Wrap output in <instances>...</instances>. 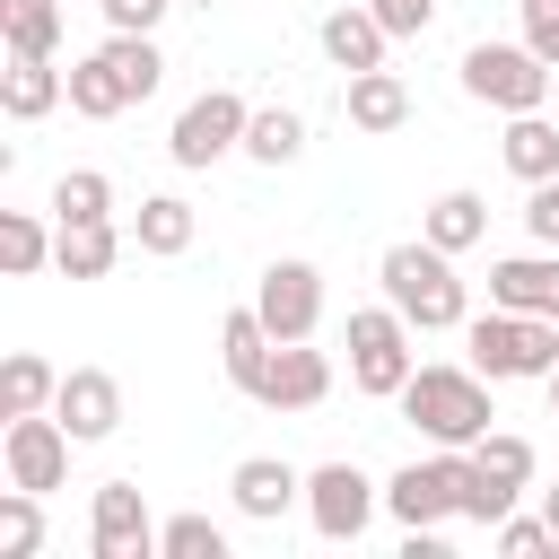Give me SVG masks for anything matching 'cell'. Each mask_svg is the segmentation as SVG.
<instances>
[{
  "label": "cell",
  "instance_id": "obj_9",
  "mask_svg": "<svg viewBox=\"0 0 559 559\" xmlns=\"http://www.w3.org/2000/svg\"><path fill=\"white\" fill-rule=\"evenodd\" d=\"M384 515L411 533V524H445V515H463V454L454 445H437L428 463H402L393 480H384Z\"/></svg>",
  "mask_w": 559,
  "mask_h": 559
},
{
  "label": "cell",
  "instance_id": "obj_25",
  "mask_svg": "<svg viewBox=\"0 0 559 559\" xmlns=\"http://www.w3.org/2000/svg\"><path fill=\"white\" fill-rule=\"evenodd\" d=\"M297 148H306V114H297V105H253L245 157H253V166H297Z\"/></svg>",
  "mask_w": 559,
  "mask_h": 559
},
{
  "label": "cell",
  "instance_id": "obj_23",
  "mask_svg": "<svg viewBox=\"0 0 559 559\" xmlns=\"http://www.w3.org/2000/svg\"><path fill=\"white\" fill-rule=\"evenodd\" d=\"M192 236H201V218H192V201H183V192H148V201H140V218H131V245H140V253H157V262L192 253Z\"/></svg>",
  "mask_w": 559,
  "mask_h": 559
},
{
  "label": "cell",
  "instance_id": "obj_2",
  "mask_svg": "<svg viewBox=\"0 0 559 559\" xmlns=\"http://www.w3.org/2000/svg\"><path fill=\"white\" fill-rule=\"evenodd\" d=\"M402 419L428 437V445H472V437H489V376L480 367H411V384H402Z\"/></svg>",
  "mask_w": 559,
  "mask_h": 559
},
{
  "label": "cell",
  "instance_id": "obj_1",
  "mask_svg": "<svg viewBox=\"0 0 559 559\" xmlns=\"http://www.w3.org/2000/svg\"><path fill=\"white\" fill-rule=\"evenodd\" d=\"M376 280H384V306H402V314H411V332H454V323H472V288L454 280V253H445V245H428V236L384 245Z\"/></svg>",
  "mask_w": 559,
  "mask_h": 559
},
{
  "label": "cell",
  "instance_id": "obj_24",
  "mask_svg": "<svg viewBox=\"0 0 559 559\" xmlns=\"http://www.w3.org/2000/svg\"><path fill=\"white\" fill-rule=\"evenodd\" d=\"M419 236L445 245V253H472V245L489 236V201H480V192H437L428 218H419Z\"/></svg>",
  "mask_w": 559,
  "mask_h": 559
},
{
  "label": "cell",
  "instance_id": "obj_41",
  "mask_svg": "<svg viewBox=\"0 0 559 559\" xmlns=\"http://www.w3.org/2000/svg\"><path fill=\"white\" fill-rule=\"evenodd\" d=\"M175 9H218V0H175Z\"/></svg>",
  "mask_w": 559,
  "mask_h": 559
},
{
  "label": "cell",
  "instance_id": "obj_34",
  "mask_svg": "<svg viewBox=\"0 0 559 559\" xmlns=\"http://www.w3.org/2000/svg\"><path fill=\"white\" fill-rule=\"evenodd\" d=\"M489 542H498V559H550L559 550V524L550 515H498Z\"/></svg>",
  "mask_w": 559,
  "mask_h": 559
},
{
  "label": "cell",
  "instance_id": "obj_30",
  "mask_svg": "<svg viewBox=\"0 0 559 559\" xmlns=\"http://www.w3.org/2000/svg\"><path fill=\"white\" fill-rule=\"evenodd\" d=\"M70 114H87V122H114V114H131V96H122V79H114V61H105V52L70 61Z\"/></svg>",
  "mask_w": 559,
  "mask_h": 559
},
{
  "label": "cell",
  "instance_id": "obj_36",
  "mask_svg": "<svg viewBox=\"0 0 559 559\" xmlns=\"http://www.w3.org/2000/svg\"><path fill=\"white\" fill-rule=\"evenodd\" d=\"M96 9H105L114 35H157V17H166L175 0H96Z\"/></svg>",
  "mask_w": 559,
  "mask_h": 559
},
{
  "label": "cell",
  "instance_id": "obj_21",
  "mask_svg": "<svg viewBox=\"0 0 559 559\" xmlns=\"http://www.w3.org/2000/svg\"><path fill=\"white\" fill-rule=\"evenodd\" d=\"M498 157H507L515 183H550V175H559V122H550V114H507Z\"/></svg>",
  "mask_w": 559,
  "mask_h": 559
},
{
  "label": "cell",
  "instance_id": "obj_6",
  "mask_svg": "<svg viewBox=\"0 0 559 559\" xmlns=\"http://www.w3.org/2000/svg\"><path fill=\"white\" fill-rule=\"evenodd\" d=\"M463 96L489 114H542L550 105V61L533 44H472L463 52Z\"/></svg>",
  "mask_w": 559,
  "mask_h": 559
},
{
  "label": "cell",
  "instance_id": "obj_7",
  "mask_svg": "<svg viewBox=\"0 0 559 559\" xmlns=\"http://www.w3.org/2000/svg\"><path fill=\"white\" fill-rule=\"evenodd\" d=\"M245 122H253V105H245L236 87H201V96L175 114V131H166V157H175L183 175H201V166H218L227 148H245Z\"/></svg>",
  "mask_w": 559,
  "mask_h": 559
},
{
  "label": "cell",
  "instance_id": "obj_15",
  "mask_svg": "<svg viewBox=\"0 0 559 559\" xmlns=\"http://www.w3.org/2000/svg\"><path fill=\"white\" fill-rule=\"evenodd\" d=\"M489 306H515V314H559V245L489 262Z\"/></svg>",
  "mask_w": 559,
  "mask_h": 559
},
{
  "label": "cell",
  "instance_id": "obj_31",
  "mask_svg": "<svg viewBox=\"0 0 559 559\" xmlns=\"http://www.w3.org/2000/svg\"><path fill=\"white\" fill-rule=\"evenodd\" d=\"M44 550V489H0V559H35Z\"/></svg>",
  "mask_w": 559,
  "mask_h": 559
},
{
  "label": "cell",
  "instance_id": "obj_13",
  "mask_svg": "<svg viewBox=\"0 0 559 559\" xmlns=\"http://www.w3.org/2000/svg\"><path fill=\"white\" fill-rule=\"evenodd\" d=\"M52 411H61V428H70L79 445H105V437L122 428V384H114L105 367H70L61 393H52Z\"/></svg>",
  "mask_w": 559,
  "mask_h": 559
},
{
  "label": "cell",
  "instance_id": "obj_19",
  "mask_svg": "<svg viewBox=\"0 0 559 559\" xmlns=\"http://www.w3.org/2000/svg\"><path fill=\"white\" fill-rule=\"evenodd\" d=\"M271 349H280V341H271V323H262L253 306H236V314L218 323V367H227V384H236V393H262Z\"/></svg>",
  "mask_w": 559,
  "mask_h": 559
},
{
  "label": "cell",
  "instance_id": "obj_37",
  "mask_svg": "<svg viewBox=\"0 0 559 559\" xmlns=\"http://www.w3.org/2000/svg\"><path fill=\"white\" fill-rule=\"evenodd\" d=\"M524 227H533V245H559V175H550V183H533V201H524Z\"/></svg>",
  "mask_w": 559,
  "mask_h": 559
},
{
  "label": "cell",
  "instance_id": "obj_5",
  "mask_svg": "<svg viewBox=\"0 0 559 559\" xmlns=\"http://www.w3.org/2000/svg\"><path fill=\"white\" fill-rule=\"evenodd\" d=\"M524 489H533V437L489 428V437H472V445H463V515H472V524L515 515V498H524Z\"/></svg>",
  "mask_w": 559,
  "mask_h": 559
},
{
  "label": "cell",
  "instance_id": "obj_17",
  "mask_svg": "<svg viewBox=\"0 0 559 559\" xmlns=\"http://www.w3.org/2000/svg\"><path fill=\"white\" fill-rule=\"evenodd\" d=\"M384 44H393V26L367 9V0H349V9H332L323 17V61L349 79V70H384Z\"/></svg>",
  "mask_w": 559,
  "mask_h": 559
},
{
  "label": "cell",
  "instance_id": "obj_20",
  "mask_svg": "<svg viewBox=\"0 0 559 559\" xmlns=\"http://www.w3.org/2000/svg\"><path fill=\"white\" fill-rule=\"evenodd\" d=\"M122 262V227L114 218H70L61 236H52V271L61 280H105Z\"/></svg>",
  "mask_w": 559,
  "mask_h": 559
},
{
  "label": "cell",
  "instance_id": "obj_8",
  "mask_svg": "<svg viewBox=\"0 0 559 559\" xmlns=\"http://www.w3.org/2000/svg\"><path fill=\"white\" fill-rule=\"evenodd\" d=\"M70 428H61V411H17L9 428H0V472L17 480V489H61L70 480Z\"/></svg>",
  "mask_w": 559,
  "mask_h": 559
},
{
  "label": "cell",
  "instance_id": "obj_18",
  "mask_svg": "<svg viewBox=\"0 0 559 559\" xmlns=\"http://www.w3.org/2000/svg\"><path fill=\"white\" fill-rule=\"evenodd\" d=\"M52 105H70V70H52V61H35V52H9V70H0V114H9V122H44Z\"/></svg>",
  "mask_w": 559,
  "mask_h": 559
},
{
  "label": "cell",
  "instance_id": "obj_38",
  "mask_svg": "<svg viewBox=\"0 0 559 559\" xmlns=\"http://www.w3.org/2000/svg\"><path fill=\"white\" fill-rule=\"evenodd\" d=\"M393 35H428V17H437V0H367Z\"/></svg>",
  "mask_w": 559,
  "mask_h": 559
},
{
  "label": "cell",
  "instance_id": "obj_40",
  "mask_svg": "<svg viewBox=\"0 0 559 559\" xmlns=\"http://www.w3.org/2000/svg\"><path fill=\"white\" fill-rule=\"evenodd\" d=\"M542 384H550V419H559V367H550V376H542Z\"/></svg>",
  "mask_w": 559,
  "mask_h": 559
},
{
  "label": "cell",
  "instance_id": "obj_39",
  "mask_svg": "<svg viewBox=\"0 0 559 559\" xmlns=\"http://www.w3.org/2000/svg\"><path fill=\"white\" fill-rule=\"evenodd\" d=\"M542 515H550V524H559V489H542Z\"/></svg>",
  "mask_w": 559,
  "mask_h": 559
},
{
  "label": "cell",
  "instance_id": "obj_11",
  "mask_svg": "<svg viewBox=\"0 0 559 559\" xmlns=\"http://www.w3.org/2000/svg\"><path fill=\"white\" fill-rule=\"evenodd\" d=\"M253 314L271 323V341H314V323H323V271L314 262H271L262 271V288H253Z\"/></svg>",
  "mask_w": 559,
  "mask_h": 559
},
{
  "label": "cell",
  "instance_id": "obj_28",
  "mask_svg": "<svg viewBox=\"0 0 559 559\" xmlns=\"http://www.w3.org/2000/svg\"><path fill=\"white\" fill-rule=\"evenodd\" d=\"M0 35H9V52L52 61L61 52V0H0Z\"/></svg>",
  "mask_w": 559,
  "mask_h": 559
},
{
  "label": "cell",
  "instance_id": "obj_22",
  "mask_svg": "<svg viewBox=\"0 0 559 559\" xmlns=\"http://www.w3.org/2000/svg\"><path fill=\"white\" fill-rule=\"evenodd\" d=\"M341 105H349V122L376 131V140L411 122V87H402V70H349V96H341Z\"/></svg>",
  "mask_w": 559,
  "mask_h": 559
},
{
  "label": "cell",
  "instance_id": "obj_4",
  "mask_svg": "<svg viewBox=\"0 0 559 559\" xmlns=\"http://www.w3.org/2000/svg\"><path fill=\"white\" fill-rule=\"evenodd\" d=\"M341 349H349V384H358L367 402H402V384H411V367H419L402 306H358L349 332H341Z\"/></svg>",
  "mask_w": 559,
  "mask_h": 559
},
{
  "label": "cell",
  "instance_id": "obj_33",
  "mask_svg": "<svg viewBox=\"0 0 559 559\" xmlns=\"http://www.w3.org/2000/svg\"><path fill=\"white\" fill-rule=\"evenodd\" d=\"M157 559H227V533L210 515H166L157 524Z\"/></svg>",
  "mask_w": 559,
  "mask_h": 559
},
{
  "label": "cell",
  "instance_id": "obj_16",
  "mask_svg": "<svg viewBox=\"0 0 559 559\" xmlns=\"http://www.w3.org/2000/svg\"><path fill=\"white\" fill-rule=\"evenodd\" d=\"M227 489H236V515H253V524H280V515L306 498V472H288L280 454H245V463L227 472Z\"/></svg>",
  "mask_w": 559,
  "mask_h": 559
},
{
  "label": "cell",
  "instance_id": "obj_3",
  "mask_svg": "<svg viewBox=\"0 0 559 559\" xmlns=\"http://www.w3.org/2000/svg\"><path fill=\"white\" fill-rule=\"evenodd\" d=\"M472 341V367L489 384H524V376H550L559 367V314H515V306H489L463 323Z\"/></svg>",
  "mask_w": 559,
  "mask_h": 559
},
{
  "label": "cell",
  "instance_id": "obj_32",
  "mask_svg": "<svg viewBox=\"0 0 559 559\" xmlns=\"http://www.w3.org/2000/svg\"><path fill=\"white\" fill-rule=\"evenodd\" d=\"M70 218H114V183L96 166H70L52 183V227H70Z\"/></svg>",
  "mask_w": 559,
  "mask_h": 559
},
{
  "label": "cell",
  "instance_id": "obj_14",
  "mask_svg": "<svg viewBox=\"0 0 559 559\" xmlns=\"http://www.w3.org/2000/svg\"><path fill=\"white\" fill-rule=\"evenodd\" d=\"M323 393H332V358L306 349V341H280V349H271V376H262L253 402H262V411H314Z\"/></svg>",
  "mask_w": 559,
  "mask_h": 559
},
{
  "label": "cell",
  "instance_id": "obj_29",
  "mask_svg": "<svg viewBox=\"0 0 559 559\" xmlns=\"http://www.w3.org/2000/svg\"><path fill=\"white\" fill-rule=\"evenodd\" d=\"M96 52L114 61V79H122V96H131V105H148V96H157V79H166V52H157L148 35H105Z\"/></svg>",
  "mask_w": 559,
  "mask_h": 559
},
{
  "label": "cell",
  "instance_id": "obj_12",
  "mask_svg": "<svg viewBox=\"0 0 559 559\" xmlns=\"http://www.w3.org/2000/svg\"><path fill=\"white\" fill-rule=\"evenodd\" d=\"M87 550L96 559H157V524H148V498L131 480H105L96 507H87Z\"/></svg>",
  "mask_w": 559,
  "mask_h": 559
},
{
  "label": "cell",
  "instance_id": "obj_26",
  "mask_svg": "<svg viewBox=\"0 0 559 559\" xmlns=\"http://www.w3.org/2000/svg\"><path fill=\"white\" fill-rule=\"evenodd\" d=\"M52 393H61V367L35 358V349H9V367H0V419H17V411H52Z\"/></svg>",
  "mask_w": 559,
  "mask_h": 559
},
{
  "label": "cell",
  "instance_id": "obj_10",
  "mask_svg": "<svg viewBox=\"0 0 559 559\" xmlns=\"http://www.w3.org/2000/svg\"><path fill=\"white\" fill-rule=\"evenodd\" d=\"M376 507H384V489H376L358 463H323V472H306V515H314L323 542H358V533L376 524Z\"/></svg>",
  "mask_w": 559,
  "mask_h": 559
},
{
  "label": "cell",
  "instance_id": "obj_27",
  "mask_svg": "<svg viewBox=\"0 0 559 559\" xmlns=\"http://www.w3.org/2000/svg\"><path fill=\"white\" fill-rule=\"evenodd\" d=\"M52 236H61V227H44L35 210H0V271H9V280H35V271L52 262Z\"/></svg>",
  "mask_w": 559,
  "mask_h": 559
},
{
  "label": "cell",
  "instance_id": "obj_35",
  "mask_svg": "<svg viewBox=\"0 0 559 559\" xmlns=\"http://www.w3.org/2000/svg\"><path fill=\"white\" fill-rule=\"evenodd\" d=\"M515 17H524V44L559 70V0H515Z\"/></svg>",
  "mask_w": 559,
  "mask_h": 559
}]
</instances>
